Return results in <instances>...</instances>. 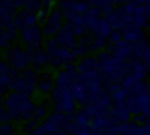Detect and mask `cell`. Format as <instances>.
Here are the masks:
<instances>
[{
    "instance_id": "6da1fadb",
    "label": "cell",
    "mask_w": 150,
    "mask_h": 135,
    "mask_svg": "<svg viewBox=\"0 0 150 135\" xmlns=\"http://www.w3.org/2000/svg\"><path fill=\"white\" fill-rule=\"evenodd\" d=\"M33 108L35 105L29 99V96L17 92H12L5 99V110L11 119H21L27 122L33 117Z\"/></svg>"
},
{
    "instance_id": "7a4b0ae2",
    "label": "cell",
    "mask_w": 150,
    "mask_h": 135,
    "mask_svg": "<svg viewBox=\"0 0 150 135\" xmlns=\"http://www.w3.org/2000/svg\"><path fill=\"white\" fill-rule=\"evenodd\" d=\"M53 92V101L56 104V110L57 113L62 114H72L75 111V107H77V102L74 101L72 98V92L68 89H59L56 87Z\"/></svg>"
},
{
    "instance_id": "3957f363",
    "label": "cell",
    "mask_w": 150,
    "mask_h": 135,
    "mask_svg": "<svg viewBox=\"0 0 150 135\" xmlns=\"http://www.w3.org/2000/svg\"><path fill=\"white\" fill-rule=\"evenodd\" d=\"M36 87V75L32 71H24L23 75H17V78L14 80V84H12V90L21 93V95H32L33 90Z\"/></svg>"
},
{
    "instance_id": "277c9868",
    "label": "cell",
    "mask_w": 150,
    "mask_h": 135,
    "mask_svg": "<svg viewBox=\"0 0 150 135\" xmlns=\"http://www.w3.org/2000/svg\"><path fill=\"white\" fill-rule=\"evenodd\" d=\"M9 65L14 71H21L24 68H27V65L30 63L29 60V54L26 51H21L18 48H14V50L9 51Z\"/></svg>"
},
{
    "instance_id": "5b68a950",
    "label": "cell",
    "mask_w": 150,
    "mask_h": 135,
    "mask_svg": "<svg viewBox=\"0 0 150 135\" xmlns=\"http://www.w3.org/2000/svg\"><path fill=\"white\" fill-rule=\"evenodd\" d=\"M110 120L112 122V123H125V122L129 120V111L126 110V107H125V104H116L114 107H110L108 111H107Z\"/></svg>"
},
{
    "instance_id": "8992f818",
    "label": "cell",
    "mask_w": 150,
    "mask_h": 135,
    "mask_svg": "<svg viewBox=\"0 0 150 135\" xmlns=\"http://www.w3.org/2000/svg\"><path fill=\"white\" fill-rule=\"evenodd\" d=\"M21 36H23L24 42L29 44V47H30V48H36L38 45L41 44V39H42V33H41V30L38 29L36 26L23 27Z\"/></svg>"
},
{
    "instance_id": "52a82bcc",
    "label": "cell",
    "mask_w": 150,
    "mask_h": 135,
    "mask_svg": "<svg viewBox=\"0 0 150 135\" xmlns=\"http://www.w3.org/2000/svg\"><path fill=\"white\" fill-rule=\"evenodd\" d=\"M56 41L59 42V44H62L63 47H66V48H74L75 47V39H74V35H72V32H71V29L68 27V24L65 27H60L59 30H57V36H56Z\"/></svg>"
},
{
    "instance_id": "ba28073f",
    "label": "cell",
    "mask_w": 150,
    "mask_h": 135,
    "mask_svg": "<svg viewBox=\"0 0 150 135\" xmlns=\"http://www.w3.org/2000/svg\"><path fill=\"white\" fill-rule=\"evenodd\" d=\"M111 51H112V56L117 59H123V60L129 59V57H132V44L120 41V42L114 44V47L111 48Z\"/></svg>"
},
{
    "instance_id": "9c48e42d",
    "label": "cell",
    "mask_w": 150,
    "mask_h": 135,
    "mask_svg": "<svg viewBox=\"0 0 150 135\" xmlns=\"http://www.w3.org/2000/svg\"><path fill=\"white\" fill-rule=\"evenodd\" d=\"M62 27V14L59 11H54L50 14L48 17V23H47V26H45V35L50 36V35H54L57 33V30Z\"/></svg>"
},
{
    "instance_id": "30bf717a",
    "label": "cell",
    "mask_w": 150,
    "mask_h": 135,
    "mask_svg": "<svg viewBox=\"0 0 150 135\" xmlns=\"http://www.w3.org/2000/svg\"><path fill=\"white\" fill-rule=\"evenodd\" d=\"M128 65H129V72L128 74H131L137 81H141L146 77L147 71H149V65L140 62V60H132V62L128 63Z\"/></svg>"
},
{
    "instance_id": "8fae6325",
    "label": "cell",
    "mask_w": 150,
    "mask_h": 135,
    "mask_svg": "<svg viewBox=\"0 0 150 135\" xmlns=\"http://www.w3.org/2000/svg\"><path fill=\"white\" fill-rule=\"evenodd\" d=\"M125 32H123V35H122V38H123V41L125 42H129V44H135V42H138V41H141V29H137V27H134V26H128V27H125L123 29Z\"/></svg>"
},
{
    "instance_id": "7c38bea8",
    "label": "cell",
    "mask_w": 150,
    "mask_h": 135,
    "mask_svg": "<svg viewBox=\"0 0 150 135\" xmlns=\"http://www.w3.org/2000/svg\"><path fill=\"white\" fill-rule=\"evenodd\" d=\"M92 30L95 32V35L98 36V38L105 39V38H108V35L112 32V27L108 24L107 20H99V21L96 23V26H95Z\"/></svg>"
},
{
    "instance_id": "4fadbf2b",
    "label": "cell",
    "mask_w": 150,
    "mask_h": 135,
    "mask_svg": "<svg viewBox=\"0 0 150 135\" xmlns=\"http://www.w3.org/2000/svg\"><path fill=\"white\" fill-rule=\"evenodd\" d=\"M99 65H98V60L93 57H86L84 60H81L80 65L77 66L78 74H86V72H92V71H98Z\"/></svg>"
},
{
    "instance_id": "5bb4252c",
    "label": "cell",
    "mask_w": 150,
    "mask_h": 135,
    "mask_svg": "<svg viewBox=\"0 0 150 135\" xmlns=\"http://www.w3.org/2000/svg\"><path fill=\"white\" fill-rule=\"evenodd\" d=\"M93 104H96L99 108H101V110H104V111H108V108L111 107V96H110V93H107V92H101V93H99L96 98H95V99L92 101Z\"/></svg>"
},
{
    "instance_id": "9a60e30c",
    "label": "cell",
    "mask_w": 150,
    "mask_h": 135,
    "mask_svg": "<svg viewBox=\"0 0 150 135\" xmlns=\"http://www.w3.org/2000/svg\"><path fill=\"white\" fill-rule=\"evenodd\" d=\"M72 122L77 126H89V123H90V117L87 116V113L84 111V110H81V111H78L77 114L74 116V119H72Z\"/></svg>"
},
{
    "instance_id": "2e32d148",
    "label": "cell",
    "mask_w": 150,
    "mask_h": 135,
    "mask_svg": "<svg viewBox=\"0 0 150 135\" xmlns=\"http://www.w3.org/2000/svg\"><path fill=\"white\" fill-rule=\"evenodd\" d=\"M110 96H111V101L114 102V104H123L125 99H126V96H128V90L123 89V87H120V89H117L116 92H112Z\"/></svg>"
},
{
    "instance_id": "e0dca14e",
    "label": "cell",
    "mask_w": 150,
    "mask_h": 135,
    "mask_svg": "<svg viewBox=\"0 0 150 135\" xmlns=\"http://www.w3.org/2000/svg\"><path fill=\"white\" fill-rule=\"evenodd\" d=\"M24 6H26L27 12L33 14V12L42 9V0H24Z\"/></svg>"
},
{
    "instance_id": "ac0fdd59",
    "label": "cell",
    "mask_w": 150,
    "mask_h": 135,
    "mask_svg": "<svg viewBox=\"0 0 150 135\" xmlns=\"http://www.w3.org/2000/svg\"><path fill=\"white\" fill-rule=\"evenodd\" d=\"M38 89H39L42 93H48V92L53 90V83L50 80H42V81L38 83Z\"/></svg>"
},
{
    "instance_id": "d6986e66",
    "label": "cell",
    "mask_w": 150,
    "mask_h": 135,
    "mask_svg": "<svg viewBox=\"0 0 150 135\" xmlns=\"http://www.w3.org/2000/svg\"><path fill=\"white\" fill-rule=\"evenodd\" d=\"M45 116H47V108H45V107L39 105V107H35V108H33V119H35V120H41V119H44Z\"/></svg>"
},
{
    "instance_id": "ffe728a7",
    "label": "cell",
    "mask_w": 150,
    "mask_h": 135,
    "mask_svg": "<svg viewBox=\"0 0 150 135\" xmlns=\"http://www.w3.org/2000/svg\"><path fill=\"white\" fill-rule=\"evenodd\" d=\"M0 135H14V129L9 123H0Z\"/></svg>"
},
{
    "instance_id": "44dd1931",
    "label": "cell",
    "mask_w": 150,
    "mask_h": 135,
    "mask_svg": "<svg viewBox=\"0 0 150 135\" xmlns=\"http://www.w3.org/2000/svg\"><path fill=\"white\" fill-rule=\"evenodd\" d=\"M74 3H75V0H63V2L60 3V9L65 12H69V11H72V8H74Z\"/></svg>"
},
{
    "instance_id": "7402d4cb",
    "label": "cell",
    "mask_w": 150,
    "mask_h": 135,
    "mask_svg": "<svg viewBox=\"0 0 150 135\" xmlns=\"http://www.w3.org/2000/svg\"><path fill=\"white\" fill-rule=\"evenodd\" d=\"M38 126V120H35L33 117L30 119V120H27V125H26V131L27 132H32L35 128Z\"/></svg>"
},
{
    "instance_id": "603a6c76",
    "label": "cell",
    "mask_w": 150,
    "mask_h": 135,
    "mask_svg": "<svg viewBox=\"0 0 150 135\" xmlns=\"http://www.w3.org/2000/svg\"><path fill=\"white\" fill-rule=\"evenodd\" d=\"M138 135H150V129H149V123H144V125H140V129H138Z\"/></svg>"
},
{
    "instance_id": "cb8c5ba5",
    "label": "cell",
    "mask_w": 150,
    "mask_h": 135,
    "mask_svg": "<svg viewBox=\"0 0 150 135\" xmlns=\"http://www.w3.org/2000/svg\"><path fill=\"white\" fill-rule=\"evenodd\" d=\"M9 71V66L5 63V62H2V60H0V75H3V74H6Z\"/></svg>"
},
{
    "instance_id": "d4e9b609",
    "label": "cell",
    "mask_w": 150,
    "mask_h": 135,
    "mask_svg": "<svg viewBox=\"0 0 150 135\" xmlns=\"http://www.w3.org/2000/svg\"><path fill=\"white\" fill-rule=\"evenodd\" d=\"M134 3H137V5H149V0H134Z\"/></svg>"
}]
</instances>
